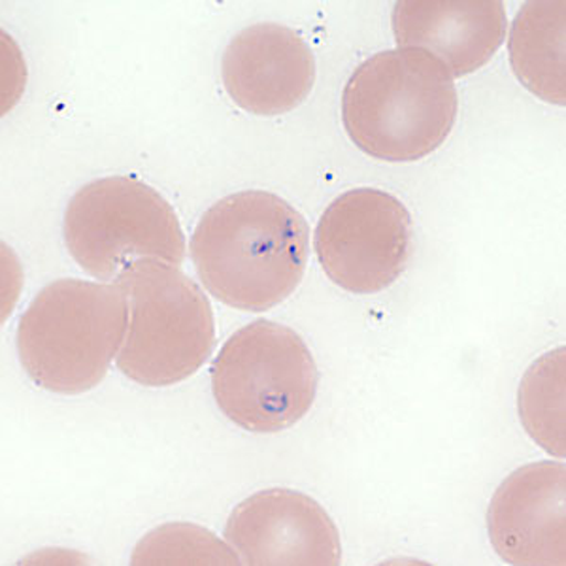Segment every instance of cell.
<instances>
[{
  "mask_svg": "<svg viewBox=\"0 0 566 566\" xmlns=\"http://www.w3.org/2000/svg\"><path fill=\"white\" fill-rule=\"evenodd\" d=\"M565 348L554 349L534 360L523 376L517 408L523 427L536 444L565 458Z\"/></svg>",
  "mask_w": 566,
  "mask_h": 566,
  "instance_id": "13",
  "label": "cell"
},
{
  "mask_svg": "<svg viewBox=\"0 0 566 566\" xmlns=\"http://www.w3.org/2000/svg\"><path fill=\"white\" fill-rule=\"evenodd\" d=\"M412 239V218L395 195L374 187L349 189L317 223V261L342 290L374 295L406 271Z\"/></svg>",
  "mask_w": 566,
  "mask_h": 566,
  "instance_id": "7",
  "label": "cell"
},
{
  "mask_svg": "<svg viewBox=\"0 0 566 566\" xmlns=\"http://www.w3.org/2000/svg\"><path fill=\"white\" fill-rule=\"evenodd\" d=\"M391 23L399 48L431 53L453 80L488 65L509 33L499 0H400Z\"/></svg>",
  "mask_w": 566,
  "mask_h": 566,
  "instance_id": "11",
  "label": "cell"
},
{
  "mask_svg": "<svg viewBox=\"0 0 566 566\" xmlns=\"http://www.w3.org/2000/svg\"><path fill=\"white\" fill-rule=\"evenodd\" d=\"M63 237L90 276L116 283L138 261L181 266L186 237L175 208L154 187L129 176L91 181L72 197Z\"/></svg>",
  "mask_w": 566,
  "mask_h": 566,
  "instance_id": "5",
  "label": "cell"
},
{
  "mask_svg": "<svg viewBox=\"0 0 566 566\" xmlns=\"http://www.w3.org/2000/svg\"><path fill=\"white\" fill-rule=\"evenodd\" d=\"M458 108L450 72L418 48L368 57L342 93L349 140L386 163H416L434 154L451 135Z\"/></svg>",
  "mask_w": 566,
  "mask_h": 566,
  "instance_id": "2",
  "label": "cell"
},
{
  "mask_svg": "<svg viewBox=\"0 0 566 566\" xmlns=\"http://www.w3.org/2000/svg\"><path fill=\"white\" fill-rule=\"evenodd\" d=\"M488 533L509 565L565 566V464L541 461L514 470L491 499Z\"/></svg>",
  "mask_w": 566,
  "mask_h": 566,
  "instance_id": "9",
  "label": "cell"
},
{
  "mask_svg": "<svg viewBox=\"0 0 566 566\" xmlns=\"http://www.w3.org/2000/svg\"><path fill=\"white\" fill-rule=\"evenodd\" d=\"M130 563L146 565H240L231 544L191 523H167L136 544Z\"/></svg>",
  "mask_w": 566,
  "mask_h": 566,
  "instance_id": "14",
  "label": "cell"
},
{
  "mask_svg": "<svg viewBox=\"0 0 566 566\" xmlns=\"http://www.w3.org/2000/svg\"><path fill=\"white\" fill-rule=\"evenodd\" d=\"M221 77L232 103L248 114L283 116L316 84V57L301 34L280 23L245 27L227 45Z\"/></svg>",
  "mask_w": 566,
  "mask_h": 566,
  "instance_id": "10",
  "label": "cell"
},
{
  "mask_svg": "<svg viewBox=\"0 0 566 566\" xmlns=\"http://www.w3.org/2000/svg\"><path fill=\"white\" fill-rule=\"evenodd\" d=\"M127 328L129 301L117 283L57 280L21 316V367L40 389L82 395L104 380Z\"/></svg>",
  "mask_w": 566,
  "mask_h": 566,
  "instance_id": "3",
  "label": "cell"
},
{
  "mask_svg": "<svg viewBox=\"0 0 566 566\" xmlns=\"http://www.w3.org/2000/svg\"><path fill=\"white\" fill-rule=\"evenodd\" d=\"M210 374L219 410L255 434L298 423L314 406L319 384L303 336L269 319L239 328L219 349Z\"/></svg>",
  "mask_w": 566,
  "mask_h": 566,
  "instance_id": "6",
  "label": "cell"
},
{
  "mask_svg": "<svg viewBox=\"0 0 566 566\" xmlns=\"http://www.w3.org/2000/svg\"><path fill=\"white\" fill-rule=\"evenodd\" d=\"M129 301V328L117 368L146 387L176 386L207 365L216 322L205 291L161 261H138L117 277Z\"/></svg>",
  "mask_w": 566,
  "mask_h": 566,
  "instance_id": "4",
  "label": "cell"
},
{
  "mask_svg": "<svg viewBox=\"0 0 566 566\" xmlns=\"http://www.w3.org/2000/svg\"><path fill=\"white\" fill-rule=\"evenodd\" d=\"M226 541L250 566H338L340 533L319 502L301 491H259L232 510Z\"/></svg>",
  "mask_w": 566,
  "mask_h": 566,
  "instance_id": "8",
  "label": "cell"
},
{
  "mask_svg": "<svg viewBox=\"0 0 566 566\" xmlns=\"http://www.w3.org/2000/svg\"><path fill=\"white\" fill-rule=\"evenodd\" d=\"M200 282L219 303L266 312L295 293L310 259L303 213L269 191L229 195L208 208L191 239Z\"/></svg>",
  "mask_w": 566,
  "mask_h": 566,
  "instance_id": "1",
  "label": "cell"
},
{
  "mask_svg": "<svg viewBox=\"0 0 566 566\" xmlns=\"http://www.w3.org/2000/svg\"><path fill=\"white\" fill-rule=\"evenodd\" d=\"M566 2H525L510 27V65L534 97L565 106Z\"/></svg>",
  "mask_w": 566,
  "mask_h": 566,
  "instance_id": "12",
  "label": "cell"
}]
</instances>
